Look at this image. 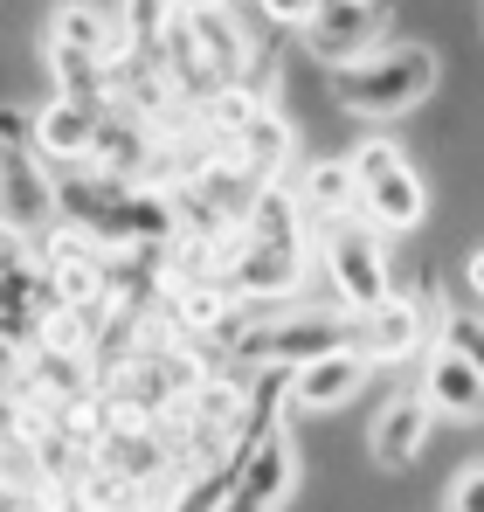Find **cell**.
I'll use <instances>...</instances> for the list:
<instances>
[{
  "mask_svg": "<svg viewBox=\"0 0 484 512\" xmlns=\"http://www.w3.org/2000/svg\"><path fill=\"white\" fill-rule=\"evenodd\" d=\"M464 284H471V298L484 305V243H471V250H464Z\"/></svg>",
  "mask_w": 484,
  "mask_h": 512,
  "instance_id": "20",
  "label": "cell"
},
{
  "mask_svg": "<svg viewBox=\"0 0 484 512\" xmlns=\"http://www.w3.org/2000/svg\"><path fill=\"white\" fill-rule=\"evenodd\" d=\"M422 305H429V326H436V340L457 346L471 367L484 374V305L478 312H457L450 298H443V284H422Z\"/></svg>",
  "mask_w": 484,
  "mask_h": 512,
  "instance_id": "16",
  "label": "cell"
},
{
  "mask_svg": "<svg viewBox=\"0 0 484 512\" xmlns=\"http://www.w3.org/2000/svg\"><path fill=\"white\" fill-rule=\"evenodd\" d=\"M388 28H395V0H339V7H319L298 28V56L332 77V70L360 63V56H374Z\"/></svg>",
  "mask_w": 484,
  "mask_h": 512,
  "instance_id": "4",
  "label": "cell"
},
{
  "mask_svg": "<svg viewBox=\"0 0 484 512\" xmlns=\"http://www.w3.org/2000/svg\"><path fill=\"white\" fill-rule=\"evenodd\" d=\"M118 7H125V21H132L139 49H160L166 28H173V14H180V0H118Z\"/></svg>",
  "mask_w": 484,
  "mask_h": 512,
  "instance_id": "18",
  "label": "cell"
},
{
  "mask_svg": "<svg viewBox=\"0 0 484 512\" xmlns=\"http://www.w3.org/2000/svg\"><path fill=\"white\" fill-rule=\"evenodd\" d=\"M346 160H353V173H360V201H367V222H374L381 236H408V229H422V222H429L436 187L408 167L402 139H388V132L374 125L367 139H353V153H346Z\"/></svg>",
  "mask_w": 484,
  "mask_h": 512,
  "instance_id": "3",
  "label": "cell"
},
{
  "mask_svg": "<svg viewBox=\"0 0 484 512\" xmlns=\"http://www.w3.org/2000/svg\"><path fill=\"white\" fill-rule=\"evenodd\" d=\"M374 381V360L360 353V346H339V353H325V360H305V367H291V416H332V409H346L360 388Z\"/></svg>",
  "mask_w": 484,
  "mask_h": 512,
  "instance_id": "10",
  "label": "cell"
},
{
  "mask_svg": "<svg viewBox=\"0 0 484 512\" xmlns=\"http://www.w3.org/2000/svg\"><path fill=\"white\" fill-rule=\"evenodd\" d=\"M166 305H173V319L187 326V340L201 346V340H215V326L242 305V291L229 284V277H201V284H187V291H180V298H166Z\"/></svg>",
  "mask_w": 484,
  "mask_h": 512,
  "instance_id": "15",
  "label": "cell"
},
{
  "mask_svg": "<svg viewBox=\"0 0 484 512\" xmlns=\"http://www.w3.org/2000/svg\"><path fill=\"white\" fill-rule=\"evenodd\" d=\"M443 90V56L429 42H381L374 56L332 70V104L360 125H395Z\"/></svg>",
  "mask_w": 484,
  "mask_h": 512,
  "instance_id": "1",
  "label": "cell"
},
{
  "mask_svg": "<svg viewBox=\"0 0 484 512\" xmlns=\"http://www.w3.org/2000/svg\"><path fill=\"white\" fill-rule=\"evenodd\" d=\"M319 7H339V0H319Z\"/></svg>",
  "mask_w": 484,
  "mask_h": 512,
  "instance_id": "22",
  "label": "cell"
},
{
  "mask_svg": "<svg viewBox=\"0 0 484 512\" xmlns=\"http://www.w3.org/2000/svg\"><path fill=\"white\" fill-rule=\"evenodd\" d=\"M236 146H242V167L256 173V180H284V173L298 167V146H305V132H298V118H291V111L263 104V111H256V125L242 132Z\"/></svg>",
  "mask_w": 484,
  "mask_h": 512,
  "instance_id": "14",
  "label": "cell"
},
{
  "mask_svg": "<svg viewBox=\"0 0 484 512\" xmlns=\"http://www.w3.org/2000/svg\"><path fill=\"white\" fill-rule=\"evenodd\" d=\"M443 512H484V457H471V464L450 478V499H443Z\"/></svg>",
  "mask_w": 484,
  "mask_h": 512,
  "instance_id": "19",
  "label": "cell"
},
{
  "mask_svg": "<svg viewBox=\"0 0 484 512\" xmlns=\"http://www.w3.org/2000/svg\"><path fill=\"white\" fill-rule=\"evenodd\" d=\"M319 277V256L305 250H277V243H256L242 236L236 263H229V284L242 298H263V305H284V298H305V284Z\"/></svg>",
  "mask_w": 484,
  "mask_h": 512,
  "instance_id": "9",
  "label": "cell"
},
{
  "mask_svg": "<svg viewBox=\"0 0 484 512\" xmlns=\"http://www.w3.org/2000/svg\"><path fill=\"white\" fill-rule=\"evenodd\" d=\"M256 111H263V97L249 84H222L194 118H201V132H215V139H242V132L256 125Z\"/></svg>",
  "mask_w": 484,
  "mask_h": 512,
  "instance_id": "17",
  "label": "cell"
},
{
  "mask_svg": "<svg viewBox=\"0 0 484 512\" xmlns=\"http://www.w3.org/2000/svg\"><path fill=\"white\" fill-rule=\"evenodd\" d=\"M415 388L429 395V409H436V423H457V429H478L484 423V374L457 353V346H429L422 353V367H415Z\"/></svg>",
  "mask_w": 484,
  "mask_h": 512,
  "instance_id": "7",
  "label": "cell"
},
{
  "mask_svg": "<svg viewBox=\"0 0 484 512\" xmlns=\"http://www.w3.org/2000/svg\"><path fill=\"white\" fill-rule=\"evenodd\" d=\"M353 346H360L374 367H402L415 353H429V346H436V326H429L422 291H395L381 312H360V319H353Z\"/></svg>",
  "mask_w": 484,
  "mask_h": 512,
  "instance_id": "6",
  "label": "cell"
},
{
  "mask_svg": "<svg viewBox=\"0 0 484 512\" xmlns=\"http://www.w3.org/2000/svg\"><path fill=\"white\" fill-rule=\"evenodd\" d=\"M42 77H49V97H77V104H97V111L111 104V63L56 42V35H42Z\"/></svg>",
  "mask_w": 484,
  "mask_h": 512,
  "instance_id": "13",
  "label": "cell"
},
{
  "mask_svg": "<svg viewBox=\"0 0 484 512\" xmlns=\"http://www.w3.org/2000/svg\"><path fill=\"white\" fill-rule=\"evenodd\" d=\"M298 201H305V215H312V236L319 229H339V222H367V201H360V173L346 153H332V160H305L298 173Z\"/></svg>",
  "mask_w": 484,
  "mask_h": 512,
  "instance_id": "11",
  "label": "cell"
},
{
  "mask_svg": "<svg viewBox=\"0 0 484 512\" xmlns=\"http://www.w3.org/2000/svg\"><path fill=\"white\" fill-rule=\"evenodd\" d=\"M429 436H436V409H429V395H422V388H402V395H388V402L374 409V429H367V464H374V471H388V478H402V471L422 464Z\"/></svg>",
  "mask_w": 484,
  "mask_h": 512,
  "instance_id": "5",
  "label": "cell"
},
{
  "mask_svg": "<svg viewBox=\"0 0 484 512\" xmlns=\"http://www.w3.org/2000/svg\"><path fill=\"white\" fill-rule=\"evenodd\" d=\"M97 125L104 111L97 104H77V97H42L35 111V160L49 173H77L97 160Z\"/></svg>",
  "mask_w": 484,
  "mask_h": 512,
  "instance_id": "8",
  "label": "cell"
},
{
  "mask_svg": "<svg viewBox=\"0 0 484 512\" xmlns=\"http://www.w3.org/2000/svg\"><path fill=\"white\" fill-rule=\"evenodd\" d=\"M242 236H256V243H277V250H305V256H312V215H305L298 187H284V180H263V187L249 194Z\"/></svg>",
  "mask_w": 484,
  "mask_h": 512,
  "instance_id": "12",
  "label": "cell"
},
{
  "mask_svg": "<svg viewBox=\"0 0 484 512\" xmlns=\"http://www.w3.org/2000/svg\"><path fill=\"white\" fill-rule=\"evenodd\" d=\"M312 256H319V277L332 291L339 312H381L395 298V256H388V236L374 222H339V229H319L312 236Z\"/></svg>",
  "mask_w": 484,
  "mask_h": 512,
  "instance_id": "2",
  "label": "cell"
},
{
  "mask_svg": "<svg viewBox=\"0 0 484 512\" xmlns=\"http://www.w3.org/2000/svg\"><path fill=\"white\" fill-rule=\"evenodd\" d=\"M180 7H242V0H180Z\"/></svg>",
  "mask_w": 484,
  "mask_h": 512,
  "instance_id": "21",
  "label": "cell"
}]
</instances>
